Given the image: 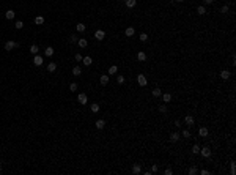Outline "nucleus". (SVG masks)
<instances>
[{
    "label": "nucleus",
    "mask_w": 236,
    "mask_h": 175,
    "mask_svg": "<svg viewBox=\"0 0 236 175\" xmlns=\"http://www.w3.org/2000/svg\"><path fill=\"white\" fill-rule=\"evenodd\" d=\"M202 173H203V175H208L209 172H208V170H206V169H202Z\"/></svg>",
    "instance_id": "nucleus-47"
},
{
    "label": "nucleus",
    "mask_w": 236,
    "mask_h": 175,
    "mask_svg": "<svg viewBox=\"0 0 236 175\" xmlns=\"http://www.w3.org/2000/svg\"><path fill=\"white\" fill-rule=\"evenodd\" d=\"M195 173H197V167L192 166L191 169H189V175H195Z\"/></svg>",
    "instance_id": "nucleus-34"
},
{
    "label": "nucleus",
    "mask_w": 236,
    "mask_h": 175,
    "mask_svg": "<svg viewBox=\"0 0 236 175\" xmlns=\"http://www.w3.org/2000/svg\"><path fill=\"white\" fill-rule=\"evenodd\" d=\"M69 90H71V92H76V90H77V84H76V82H73V84L69 85Z\"/></svg>",
    "instance_id": "nucleus-36"
},
{
    "label": "nucleus",
    "mask_w": 236,
    "mask_h": 175,
    "mask_svg": "<svg viewBox=\"0 0 236 175\" xmlns=\"http://www.w3.org/2000/svg\"><path fill=\"white\" fill-rule=\"evenodd\" d=\"M137 5V0H126V7L128 8H134Z\"/></svg>",
    "instance_id": "nucleus-22"
},
{
    "label": "nucleus",
    "mask_w": 236,
    "mask_h": 175,
    "mask_svg": "<svg viewBox=\"0 0 236 175\" xmlns=\"http://www.w3.org/2000/svg\"><path fill=\"white\" fill-rule=\"evenodd\" d=\"M175 126H176V128L181 126V121H180V120H176V121H175Z\"/></svg>",
    "instance_id": "nucleus-46"
},
{
    "label": "nucleus",
    "mask_w": 236,
    "mask_h": 175,
    "mask_svg": "<svg viewBox=\"0 0 236 175\" xmlns=\"http://www.w3.org/2000/svg\"><path fill=\"white\" fill-rule=\"evenodd\" d=\"M77 101H79V104H87V103H88V96H87V93H79Z\"/></svg>",
    "instance_id": "nucleus-2"
},
{
    "label": "nucleus",
    "mask_w": 236,
    "mask_h": 175,
    "mask_svg": "<svg viewBox=\"0 0 236 175\" xmlns=\"http://www.w3.org/2000/svg\"><path fill=\"white\" fill-rule=\"evenodd\" d=\"M125 33H126V36H134V33H135V28H134V27H128Z\"/></svg>",
    "instance_id": "nucleus-15"
},
{
    "label": "nucleus",
    "mask_w": 236,
    "mask_h": 175,
    "mask_svg": "<svg viewBox=\"0 0 236 175\" xmlns=\"http://www.w3.org/2000/svg\"><path fill=\"white\" fill-rule=\"evenodd\" d=\"M137 82H139L140 87H145V85H146V77H145L143 74H139V76H137Z\"/></svg>",
    "instance_id": "nucleus-5"
},
{
    "label": "nucleus",
    "mask_w": 236,
    "mask_h": 175,
    "mask_svg": "<svg viewBox=\"0 0 236 175\" xmlns=\"http://www.w3.org/2000/svg\"><path fill=\"white\" fill-rule=\"evenodd\" d=\"M236 172V166H234V162H231V173Z\"/></svg>",
    "instance_id": "nucleus-44"
},
{
    "label": "nucleus",
    "mask_w": 236,
    "mask_h": 175,
    "mask_svg": "<svg viewBox=\"0 0 236 175\" xmlns=\"http://www.w3.org/2000/svg\"><path fill=\"white\" fill-rule=\"evenodd\" d=\"M94 38H96L98 41H102V39L105 38V32L104 30H96L94 32Z\"/></svg>",
    "instance_id": "nucleus-3"
},
{
    "label": "nucleus",
    "mask_w": 236,
    "mask_h": 175,
    "mask_svg": "<svg viewBox=\"0 0 236 175\" xmlns=\"http://www.w3.org/2000/svg\"><path fill=\"white\" fill-rule=\"evenodd\" d=\"M200 155H202L203 158H209L211 156V148L209 147H200Z\"/></svg>",
    "instance_id": "nucleus-1"
},
{
    "label": "nucleus",
    "mask_w": 236,
    "mask_h": 175,
    "mask_svg": "<svg viewBox=\"0 0 236 175\" xmlns=\"http://www.w3.org/2000/svg\"><path fill=\"white\" fill-rule=\"evenodd\" d=\"M38 51H39V48H38L36 44H32V46H30V52H32L33 55H36V54H38Z\"/></svg>",
    "instance_id": "nucleus-25"
},
{
    "label": "nucleus",
    "mask_w": 236,
    "mask_h": 175,
    "mask_svg": "<svg viewBox=\"0 0 236 175\" xmlns=\"http://www.w3.org/2000/svg\"><path fill=\"white\" fill-rule=\"evenodd\" d=\"M208 133H209L208 128H206V126H202V128L198 129V136H200V137H206V136H208Z\"/></svg>",
    "instance_id": "nucleus-7"
},
{
    "label": "nucleus",
    "mask_w": 236,
    "mask_h": 175,
    "mask_svg": "<svg viewBox=\"0 0 236 175\" xmlns=\"http://www.w3.org/2000/svg\"><path fill=\"white\" fill-rule=\"evenodd\" d=\"M94 126H96L98 129H104V126H105V121H104L102 118H99V120H96V123H94Z\"/></svg>",
    "instance_id": "nucleus-8"
},
{
    "label": "nucleus",
    "mask_w": 236,
    "mask_h": 175,
    "mask_svg": "<svg viewBox=\"0 0 236 175\" xmlns=\"http://www.w3.org/2000/svg\"><path fill=\"white\" fill-rule=\"evenodd\" d=\"M35 24H36V25L44 24V17L43 16H36V17H35Z\"/></svg>",
    "instance_id": "nucleus-20"
},
{
    "label": "nucleus",
    "mask_w": 236,
    "mask_h": 175,
    "mask_svg": "<svg viewBox=\"0 0 236 175\" xmlns=\"http://www.w3.org/2000/svg\"><path fill=\"white\" fill-rule=\"evenodd\" d=\"M90 109H91V112H94V114H96V112H99V104H96V103H93Z\"/></svg>",
    "instance_id": "nucleus-30"
},
{
    "label": "nucleus",
    "mask_w": 236,
    "mask_h": 175,
    "mask_svg": "<svg viewBox=\"0 0 236 175\" xmlns=\"http://www.w3.org/2000/svg\"><path fill=\"white\" fill-rule=\"evenodd\" d=\"M151 93H153V96H154V98H157V96L162 95V90H161V89H153Z\"/></svg>",
    "instance_id": "nucleus-26"
},
{
    "label": "nucleus",
    "mask_w": 236,
    "mask_h": 175,
    "mask_svg": "<svg viewBox=\"0 0 236 175\" xmlns=\"http://www.w3.org/2000/svg\"><path fill=\"white\" fill-rule=\"evenodd\" d=\"M55 69H57V63H52V62L47 63V71H49V73H54Z\"/></svg>",
    "instance_id": "nucleus-13"
},
{
    "label": "nucleus",
    "mask_w": 236,
    "mask_h": 175,
    "mask_svg": "<svg viewBox=\"0 0 236 175\" xmlns=\"http://www.w3.org/2000/svg\"><path fill=\"white\" fill-rule=\"evenodd\" d=\"M157 170H159V167H157V164H153V166H151V172H153V173H156Z\"/></svg>",
    "instance_id": "nucleus-39"
},
{
    "label": "nucleus",
    "mask_w": 236,
    "mask_h": 175,
    "mask_svg": "<svg viewBox=\"0 0 236 175\" xmlns=\"http://www.w3.org/2000/svg\"><path fill=\"white\" fill-rule=\"evenodd\" d=\"M0 172H2V164H0Z\"/></svg>",
    "instance_id": "nucleus-49"
},
{
    "label": "nucleus",
    "mask_w": 236,
    "mask_h": 175,
    "mask_svg": "<svg viewBox=\"0 0 236 175\" xmlns=\"http://www.w3.org/2000/svg\"><path fill=\"white\" fill-rule=\"evenodd\" d=\"M139 38H140V41H143V43H145L146 39H148V35H146V33H140V36H139Z\"/></svg>",
    "instance_id": "nucleus-33"
},
{
    "label": "nucleus",
    "mask_w": 236,
    "mask_h": 175,
    "mask_svg": "<svg viewBox=\"0 0 236 175\" xmlns=\"http://www.w3.org/2000/svg\"><path fill=\"white\" fill-rule=\"evenodd\" d=\"M77 41V38H76V35H71L69 36V43H76Z\"/></svg>",
    "instance_id": "nucleus-41"
},
{
    "label": "nucleus",
    "mask_w": 236,
    "mask_h": 175,
    "mask_svg": "<svg viewBox=\"0 0 236 175\" xmlns=\"http://www.w3.org/2000/svg\"><path fill=\"white\" fill-rule=\"evenodd\" d=\"M14 27L17 28V30H21V28L24 27V22H22V21H17V22H16V24H14Z\"/></svg>",
    "instance_id": "nucleus-32"
},
{
    "label": "nucleus",
    "mask_w": 236,
    "mask_h": 175,
    "mask_svg": "<svg viewBox=\"0 0 236 175\" xmlns=\"http://www.w3.org/2000/svg\"><path fill=\"white\" fill-rule=\"evenodd\" d=\"M33 63H35V66H41V65H43V57L36 54V55L33 57Z\"/></svg>",
    "instance_id": "nucleus-6"
},
{
    "label": "nucleus",
    "mask_w": 236,
    "mask_h": 175,
    "mask_svg": "<svg viewBox=\"0 0 236 175\" xmlns=\"http://www.w3.org/2000/svg\"><path fill=\"white\" fill-rule=\"evenodd\" d=\"M203 2H205V3H206V5H211V3H212V2H214V0H203Z\"/></svg>",
    "instance_id": "nucleus-45"
},
{
    "label": "nucleus",
    "mask_w": 236,
    "mask_h": 175,
    "mask_svg": "<svg viewBox=\"0 0 236 175\" xmlns=\"http://www.w3.org/2000/svg\"><path fill=\"white\" fill-rule=\"evenodd\" d=\"M77 44L80 46V48H87V44H88V41L85 38H80V39H77Z\"/></svg>",
    "instance_id": "nucleus-19"
},
{
    "label": "nucleus",
    "mask_w": 236,
    "mask_h": 175,
    "mask_svg": "<svg viewBox=\"0 0 236 175\" xmlns=\"http://www.w3.org/2000/svg\"><path fill=\"white\" fill-rule=\"evenodd\" d=\"M140 170H142V166L140 164H134L132 166V173H140Z\"/></svg>",
    "instance_id": "nucleus-24"
},
{
    "label": "nucleus",
    "mask_w": 236,
    "mask_h": 175,
    "mask_svg": "<svg viewBox=\"0 0 236 175\" xmlns=\"http://www.w3.org/2000/svg\"><path fill=\"white\" fill-rule=\"evenodd\" d=\"M183 137H187V139L191 137V133H189V129H184V131H183Z\"/></svg>",
    "instance_id": "nucleus-38"
},
{
    "label": "nucleus",
    "mask_w": 236,
    "mask_h": 175,
    "mask_svg": "<svg viewBox=\"0 0 236 175\" xmlns=\"http://www.w3.org/2000/svg\"><path fill=\"white\" fill-rule=\"evenodd\" d=\"M176 2H180V3H181V2H184V0H176Z\"/></svg>",
    "instance_id": "nucleus-48"
},
{
    "label": "nucleus",
    "mask_w": 236,
    "mask_h": 175,
    "mask_svg": "<svg viewBox=\"0 0 236 175\" xmlns=\"http://www.w3.org/2000/svg\"><path fill=\"white\" fill-rule=\"evenodd\" d=\"M82 62H84V65H85V66H90L91 63H93L91 57H84V58H82Z\"/></svg>",
    "instance_id": "nucleus-17"
},
{
    "label": "nucleus",
    "mask_w": 236,
    "mask_h": 175,
    "mask_svg": "<svg viewBox=\"0 0 236 175\" xmlns=\"http://www.w3.org/2000/svg\"><path fill=\"white\" fill-rule=\"evenodd\" d=\"M76 30H77L79 33H82V32H85V30H87V27H85V24H82V22H79V24L76 25Z\"/></svg>",
    "instance_id": "nucleus-11"
},
{
    "label": "nucleus",
    "mask_w": 236,
    "mask_h": 175,
    "mask_svg": "<svg viewBox=\"0 0 236 175\" xmlns=\"http://www.w3.org/2000/svg\"><path fill=\"white\" fill-rule=\"evenodd\" d=\"M197 11H198V14H200V16H203V14H206V8L203 7V5H200V7L197 8Z\"/></svg>",
    "instance_id": "nucleus-28"
},
{
    "label": "nucleus",
    "mask_w": 236,
    "mask_h": 175,
    "mask_svg": "<svg viewBox=\"0 0 236 175\" xmlns=\"http://www.w3.org/2000/svg\"><path fill=\"white\" fill-rule=\"evenodd\" d=\"M109 84V76H101V85H107Z\"/></svg>",
    "instance_id": "nucleus-27"
},
{
    "label": "nucleus",
    "mask_w": 236,
    "mask_h": 175,
    "mask_svg": "<svg viewBox=\"0 0 236 175\" xmlns=\"http://www.w3.org/2000/svg\"><path fill=\"white\" fill-rule=\"evenodd\" d=\"M82 58L84 57H82L80 54H76V62H82Z\"/></svg>",
    "instance_id": "nucleus-42"
},
{
    "label": "nucleus",
    "mask_w": 236,
    "mask_h": 175,
    "mask_svg": "<svg viewBox=\"0 0 236 175\" xmlns=\"http://www.w3.org/2000/svg\"><path fill=\"white\" fill-rule=\"evenodd\" d=\"M116 73H118V66H116V65H112V66L109 68V74L113 76V74H116Z\"/></svg>",
    "instance_id": "nucleus-18"
},
{
    "label": "nucleus",
    "mask_w": 236,
    "mask_h": 175,
    "mask_svg": "<svg viewBox=\"0 0 236 175\" xmlns=\"http://www.w3.org/2000/svg\"><path fill=\"white\" fill-rule=\"evenodd\" d=\"M14 48H17V43L16 41H7V43H5V51H13Z\"/></svg>",
    "instance_id": "nucleus-4"
},
{
    "label": "nucleus",
    "mask_w": 236,
    "mask_h": 175,
    "mask_svg": "<svg viewBox=\"0 0 236 175\" xmlns=\"http://www.w3.org/2000/svg\"><path fill=\"white\" fill-rule=\"evenodd\" d=\"M116 80H118V84H123V82H125V76H118Z\"/></svg>",
    "instance_id": "nucleus-40"
},
{
    "label": "nucleus",
    "mask_w": 236,
    "mask_h": 175,
    "mask_svg": "<svg viewBox=\"0 0 236 175\" xmlns=\"http://www.w3.org/2000/svg\"><path fill=\"white\" fill-rule=\"evenodd\" d=\"M220 13H223V14H227V13H228V5H223V7L220 8Z\"/></svg>",
    "instance_id": "nucleus-35"
},
{
    "label": "nucleus",
    "mask_w": 236,
    "mask_h": 175,
    "mask_svg": "<svg viewBox=\"0 0 236 175\" xmlns=\"http://www.w3.org/2000/svg\"><path fill=\"white\" fill-rule=\"evenodd\" d=\"M14 16H16V13H14L13 10L5 11V17H7V19H10V21H11V19H14Z\"/></svg>",
    "instance_id": "nucleus-9"
},
{
    "label": "nucleus",
    "mask_w": 236,
    "mask_h": 175,
    "mask_svg": "<svg viewBox=\"0 0 236 175\" xmlns=\"http://www.w3.org/2000/svg\"><path fill=\"white\" fill-rule=\"evenodd\" d=\"M159 110H161V112H167V106H165V104H161V106H159Z\"/></svg>",
    "instance_id": "nucleus-37"
},
{
    "label": "nucleus",
    "mask_w": 236,
    "mask_h": 175,
    "mask_svg": "<svg viewBox=\"0 0 236 175\" xmlns=\"http://www.w3.org/2000/svg\"><path fill=\"white\" fill-rule=\"evenodd\" d=\"M137 60H140V62H145L146 60V54L143 51H139L137 52Z\"/></svg>",
    "instance_id": "nucleus-10"
},
{
    "label": "nucleus",
    "mask_w": 236,
    "mask_h": 175,
    "mask_svg": "<svg viewBox=\"0 0 236 175\" xmlns=\"http://www.w3.org/2000/svg\"><path fill=\"white\" fill-rule=\"evenodd\" d=\"M162 98H164V103H168V101H172V95H170V93H164V95H162Z\"/></svg>",
    "instance_id": "nucleus-29"
},
{
    "label": "nucleus",
    "mask_w": 236,
    "mask_h": 175,
    "mask_svg": "<svg viewBox=\"0 0 236 175\" xmlns=\"http://www.w3.org/2000/svg\"><path fill=\"white\" fill-rule=\"evenodd\" d=\"M192 153H194V155H198V153H200V145H198V144H195V145L192 147Z\"/></svg>",
    "instance_id": "nucleus-31"
},
{
    "label": "nucleus",
    "mask_w": 236,
    "mask_h": 175,
    "mask_svg": "<svg viewBox=\"0 0 236 175\" xmlns=\"http://www.w3.org/2000/svg\"><path fill=\"white\" fill-rule=\"evenodd\" d=\"M54 52H55V51H54V48H50V46H49V48H46V51H44V55H47V57H52V55H54Z\"/></svg>",
    "instance_id": "nucleus-14"
},
{
    "label": "nucleus",
    "mask_w": 236,
    "mask_h": 175,
    "mask_svg": "<svg viewBox=\"0 0 236 175\" xmlns=\"http://www.w3.org/2000/svg\"><path fill=\"white\" fill-rule=\"evenodd\" d=\"M73 74H74V76H80V74H82V68H80V66H74V68H73Z\"/></svg>",
    "instance_id": "nucleus-23"
},
{
    "label": "nucleus",
    "mask_w": 236,
    "mask_h": 175,
    "mask_svg": "<svg viewBox=\"0 0 236 175\" xmlns=\"http://www.w3.org/2000/svg\"><path fill=\"white\" fill-rule=\"evenodd\" d=\"M184 121H186V125H187V126H192V125H194V117H192V115H186Z\"/></svg>",
    "instance_id": "nucleus-12"
},
{
    "label": "nucleus",
    "mask_w": 236,
    "mask_h": 175,
    "mask_svg": "<svg viewBox=\"0 0 236 175\" xmlns=\"http://www.w3.org/2000/svg\"><path fill=\"white\" fill-rule=\"evenodd\" d=\"M170 141H172V142L180 141V134L178 133H172V134H170Z\"/></svg>",
    "instance_id": "nucleus-21"
},
{
    "label": "nucleus",
    "mask_w": 236,
    "mask_h": 175,
    "mask_svg": "<svg viewBox=\"0 0 236 175\" xmlns=\"http://www.w3.org/2000/svg\"><path fill=\"white\" fill-rule=\"evenodd\" d=\"M172 173H173L172 169H165V175H172Z\"/></svg>",
    "instance_id": "nucleus-43"
},
{
    "label": "nucleus",
    "mask_w": 236,
    "mask_h": 175,
    "mask_svg": "<svg viewBox=\"0 0 236 175\" xmlns=\"http://www.w3.org/2000/svg\"><path fill=\"white\" fill-rule=\"evenodd\" d=\"M230 76H231V74H230V71H227V69H223V71L220 73V77H222L223 80H227V79H230Z\"/></svg>",
    "instance_id": "nucleus-16"
}]
</instances>
